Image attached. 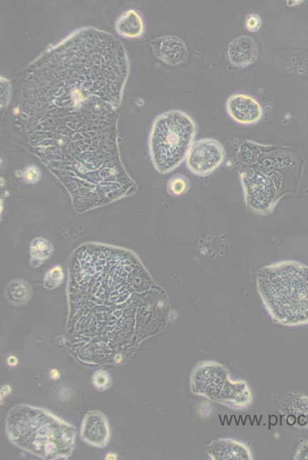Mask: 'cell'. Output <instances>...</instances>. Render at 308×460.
I'll use <instances>...</instances> for the list:
<instances>
[{
	"label": "cell",
	"mask_w": 308,
	"mask_h": 460,
	"mask_svg": "<svg viewBox=\"0 0 308 460\" xmlns=\"http://www.w3.org/2000/svg\"><path fill=\"white\" fill-rule=\"evenodd\" d=\"M50 377L53 378V379L56 380L58 379L60 374L57 370L53 369L50 372Z\"/></svg>",
	"instance_id": "603a6c76"
},
{
	"label": "cell",
	"mask_w": 308,
	"mask_h": 460,
	"mask_svg": "<svg viewBox=\"0 0 308 460\" xmlns=\"http://www.w3.org/2000/svg\"><path fill=\"white\" fill-rule=\"evenodd\" d=\"M8 436L17 446L43 459L67 458L76 436L73 426L43 409L14 407L7 416Z\"/></svg>",
	"instance_id": "3957f363"
},
{
	"label": "cell",
	"mask_w": 308,
	"mask_h": 460,
	"mask_svg": "<svg viewBox=\"0 0 308 460\" xmlns=\"http://www.w3.org/2000/svg\"><path fill=\"white\" fill-rule=\"evenodd\" d=\"M225 108L231 119L242 126L256 125L263 117V109L259 101L250 95H232Z\"/></svg>",
	"instance_id": "52a82bcc"
},
{
	"label": "cell",
	"mask_w": 308,
	"mask_h": 460,
	"mask_svg": "<svg viewBox=\"0 0 308 460\" xmlns=\"http://www.w3.org/2000/svg\"><path fill=\"white\" fill-rule=\"evenodd\" d=\"M197 133L196 122L186 112L171 110L158 116L149 138L154 168L162 175L177 169L187 159Z\"/></svg>",
	"instance_id": "277c9868"
},
{
	"label": "cell",
	"mask_w": 308,
	"mask_h": 460,
	"mask_svg": "<svg viewBox=\"0 0 308 460\" xmlns=\"http://www.w3.org/2000/svg\"><path fill=\"white\" fill-rule=\"evenodd\" d=\"M153 54L170 66H179L189 57L188 46L176 36H166L153 39L150 44Z\"/></svg>",
	"instance_id": "ba28073f"
},
{
	"label": "cell",
	"mask_w": 308,
	"mask_h": 460,
	"mask_svg": "<svg viewBox=\"0 0 308 460\" xmlns=\"http://www.w3.org/2000/svg\"><path fill=\"white\" fill-rule=\"evenodd\" d=\"M115 27L119 35L128 39L140 37L145 32V24L141 16L133 9L120 16Z\"/></svg>",
	"instance_id": "4fadbf2b"
},
{
	"label": "cell",
	"mask_w": 308,
	"mask_h": 460,
	"mask_svg": "<svg viewBox=\"0 0 308 460\" xmlns=\"http://www.w3.org/2000/svg\"><path fill=\"white\" fill-rule=\"evenodd\" d=\"M262 26V20L258 14H252L245 19V29L250 33L258 32Z\"/></svg>",
	"instance_id": "d6986e66"
},
{
	"label": "cell",
	"mask_w": 308,
	"mask_h": 460,
	"mask_svg": "<svg viewBox=\"0 0 308 460\" xmlns=\"http://www.w3.org/2000/svg\"><path fill=\"white\" fill-rule=\"evenodd\" d=\"M190 189V180L182 175L173 176L168 183V191L171 196L180 197Z\"/></svg>",
	"instance_id": "2e32d148"
},
{
	"label": "cell",
	"mask_w": 308,
	"mask_h": 460,
	"mask_svg": "<svg viewBox=\"0 0 308 460\" xmlns=\"http://www.w3.org/2000/svg\"><path fill=\"white\" fill-rule=\"evenodd\" d=\"M282 412L297 419L299 425L308 427V397L299 394H289L284 398Z\"/></svg>",
	"instance_id": "7c38bea8"
},
{
	"label": "cell",
	"mask_w": 308,
	"mask_h": 460,
	"mask_svg": "<svg viewBox=\"0 0 308 460\" xmlns=\"http://www.w3.org/2000/svg\"><path fill=\"white\" fill-rule=\"evenodd\" d=\"M236 158L246 206L257 214L268 216L282 198L299 188L295 156L283 146L245 140Z\"/></svg>",
	"instance_id": "6da1fadb"
},
{
	"label": "cell",
	"mask_w": 308,
	"mask_h": 460,
	"mask_svg": "<svg viewBox=\"0 0 308 460\" xmlns=\"http://www.w3.org/2000/svg\"><path fill=\"white\" fill-rule=\"evenodd\" d=\"M260 49L255 40L249 36H240L229 44L227 56L230 63L236 68H246L258 59Z\"/></svg>",
	"instance_id": "30bf717a"
},
{
	"label": "cell",
	"mask_w": 308,
	"mask_h": 460,
	"mask_svg": "<svg viewBox=\"0 0 308 460\" xmlns=\"http://www.w3.org/2000/svg\"><path fill=\"white\" fill-rule=\"evenodd\" d=\"M7 295L14 304H24L30 299L31 288L26 282L15 280L8 285Z\"/></svg>",
	"instance_id": "5bb4252c"
},
{
	"label": "cell",
	"mask_w": 308,
	"mask_h": 460,
	"mask_svg": "<svg viewBox=\"0 0 308 460\" xmlns=\"http://www.w3.org/2000/svg\"><path fill=\"white\" fill-rule=\"evenodd\" d=\"M258 290L272 321L287 327L308 324V267L294 260L274 262L257 272Z\"/></svg>",
	"instance_id": "7a4b0ae2"
},
{
	"label": "cell",
	"mask_w": 308,
	"mask_h": 460,
	"mask_svg": "<svg viewBox=\"0 0 308 460\" xmlns=\"http://www.w3.org/2000/svg\"><path fill=\"white\" fill-rule=\"evenodd\" d=\"M212 460H252L249 446L234 439H217L205 448Z\"/></svg>",
	"instance_id": "9c48e42d"
},
{
	"label": "cell",
	"mask_w": 308,
	"mask_h": 460,
	"mask_svg": "<svg viewBox=\"0 0 308 460\" xmlns=\"http://www.w3.org/2000/svg\"><path fill=\"white\" fill-rule=\"evenodd\" d=\"M53 245L43 238L35 239L30 245V253L32 261L43 262L53 252Z\"/></svg>",
	"instance_id": "9a60e30c"
},
{
	"label": "cell",
	"mask_w": 308,
	"mask_h": 460,
	"mask_svg": "<svg viewBox=\"0 0 308 460\" xmlns=\"http://www.w3.org/2000/svg\"><path fill=\"white\" fill-rule=\"evenodd\" d=\"M93 383L99 391H105L111 386V377L106 371H98L93 376Z\"/></svg>",
	"instance_id": "ac0fdd59"
},
{
	"label": "cell",
	"mask_w": 308,
	"mask_h": 460,
	"mask_svg": "<svg viewBox=\"0 0 308 460\" xmlns=\"http://www.w3.org/2000/svg\"><path fill=\"white\" fill-rule=\"evenodd\" d=\"M7 362L10 366H16L18 364V360L16 357L10 356L9 357Z\"/></svg>",
	"instance_id": "7402d4cb"
},
{
	"label": "cell",
	"mask_w": 308,
	"mask_h": 460,
	"mask_svg": "<svg viewBox=\"0 0 308 460\" xmlns=\"http://www.w3.org/2000/svg\"><path fill=\"white\" fill-rule=\"evenodd\" d=\"M191 392L232 409L248 407L253 401L250 387L244 381H232L228 368L212 361H202L192 368Z\"/></svg>",
	"instance_id": "5b68a950"
},
{
	"label": "cell",
	"mask_w": 308,
	"mask_h": 460,
	"mask_svg": "<svg viewBox=\"0 0 308 460\" xmlns=\"http://www.w3.org/2000/svg\"><path fill=\"white\" fill-rule=\"evenodd\" d=\"M63 271L59 265H57V267H53L46 273L44 284L48 290H53L63 283Z\"/></svg>",
	"instance_id": "e0dca14e"
},
{
	"label": "cell",
	"mask_w": 308,
	"mask_h": 460,
	"mask_svg": "<svg viewBox=\"0 0 308 460\" xmlns=\"http://www.w3.org/2000/svg\"><path fill=\"white\" fill-rule=\"evenodd\" d=\"M294 459L308 460V439L301 443L297 448Z\"/></svg>",
	"instance_id": "44dd1931"
},
{
	"label": "cell",
	"mask_w": 308,
	"mask_h": 460,
	"mask_svg": "<svg viewBox=\"0 0 308 460\" xmlns=\"http://www.w3.org/2000/svg\"><path fill=\"white\" fill-rule=\"evenodd\" d=\"M106 459H116V456L114 454H108Z\"/></svg>",
	"instance_id": "cb8c5ba5"
},
{
	"label": "cell",
	"mask_w": 308,
	"mask_h": 460,
	"mask_svg": "<svg viewBox=\"0 0 308 460\" xmlns=\"http://www.w3.org/2000/svg\"><path fill=\"white\" fill-rule=\"evenodd\" d=\"M81 432L84 441L91 446H106L110 438L107 419L98 412L86 416Z\"/></svg>",
	"instance_id": "8fae6325"
},
{
	"label": "cell",
	"mask_w": 308,
	"mask_h": 460,
	"mask_svg": "<svg viewBox=\"0 0 308 460\" xmlns=\"http://www.w3.org/2000/svg\"><path fill=\"white\" fill-rule=\"evenodd\" d=\"M21 177L28 183H36L40 179V172L35 166H29L21 171Z\"/></svg>",
	"instance_id": "ffe728a7"
},
{
	"label": "cell",
	"mask_w": 308,
	"mask_h": 460,
	"mask_svg": "<svg viewBox=\"0 0 308 460\" xmlns=\"http://www.w3.org/2000/svg\"><path fill=\"white\" fill-rule=\"evenodd\" d=\"M225 159V150L220 141L202 138L195 141L186 159L189 170L200 178L208 177Z\"/></svg>",
	"instance_id": "8992f818"
}]
</instances>
